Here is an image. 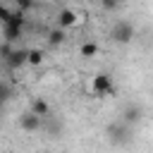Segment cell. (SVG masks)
<instances>
[{"mask_svg":"<svg viewBox=\"0 0 153 153\" xmlns=\"http://www.w3.org/2000/svg\"><path fill=\"white\" fill-rule=\"evenodd\" d=\"M91 93L98 96V98H108V96H115L117 93V86H115V81H112L110 74L98 72L96 76H91Z\"/></svg>","mask_w":153,"mask_h":153,"instance_id":"6da1fadb","label":"cell"},{"mask_svg":"<svg viewBox=\"0 0 153 153\" xmlns=\"http://www.w3.org/2000/svg\"><path fill=\"white\" fill-rule=\"evenodd\" d=\"M81 22H84V14L76 12V10H72V7H62L57 12V26L60 29H72V26H76Z\"/></svg>","mask_w":153,"mask_h":153,"instance_id":"7a4b0ae2","label":"cell"},{"mask_svg":"<svg viewBox=\"0 0 153 153\" xmlns=\"http://www.w3.org/2000/svg\"><path fill=\"white\" fill-rule=\"evenodd\" d=\"M110 38H112L115 43H120V45H127V43L134 38V26H131L129 22H117V24L112 26V31H110Z\"/></svg>","mask_w":153,"mask_h":153,"instance_id":"3957f363","label":"cell"},{"mask_svg":"<svg viewBox=\"0 0 153 153\" xmlns=\"http://www.w3.org/2000/svg\"><path fill=\"white\" fill-rule=\"evenodd\" d=\"M5 65H7L10 69H19V67L29 65V50H26V48H14L12 55L5 60Z\"/></svg>","mask_w":153,"mask_h":153,"instance_id":"277c9868","label":"cell"},{"mask_svg":"<svg viewBox=\"0 0 153 153\" xmlns=\"http://www.w3.org/2000/svg\"><path fill=\"white\" fill-rule=\"evenodd\" d=\"M19 127L24 129V131H38V127H41V115H36V112H24L22 117H19Z\"/></svg>","mask_w":153,"mask_h":153,"instance_id":"5b68a950","label":"cell"},{"mask_svg":"<svg viewBox=\"0 0 153 153\" xmlns=\"http://www.w3.org/2000/svg\"><path fill=\"white\" fill-rule=\"evenodd\" d=\"M98 43H93V41H86V43H81V48H79V53H81V57H86V60H91V57H96L98 55Z\"/></svg>","mask_w":153,"mask_h":153,"instance_id":"8992f818","label":"cell"},{"mask_svg":"<svg viewBox=\"0 0 153 153\" xmlns=\"http://www.w3.org/2000/svg\"><path fill=\"white\" fill-rule=\"evenodd\" d=\"M31 112L45 117V115H50V105H48L43 98H33V100H31Z\"/></svg>","mask_w":153,"mask_h":153,"instance_id":"52a82bcc","label":"cell"},{"mask_svg":"<svg viewBox=\"0 0 153 153\" xmlns=\"http://www.w3.org/2000/svg\"><path fill=\"white\" fill-rule=\"evenodd\" d=\"M2 26H14V29H24V12L22 10H14L10 14V19L2 24Z\"/></svg>","mask_w":153,"mask_h":153,"instance_id":"ba28073f","label":"cell"},{"mask_svg":"<svg viewBox=\"0 0 153 153\" xmlns=\"http://www.w3.org/2000/svg\"><path fill=\"white\" fill-rule=\"evenodd\" d=\"M65 43V29H53L50 33H48V45H62Z\"/></svg>","mask_w":153,"mask_h":153,"instance_id":"9c48e42d","label":"cell"},{"mask_svg":"<svg viewBox=\"0 0 153 153\" xmlns=\"http://www.w3.org/2000/svg\"><path fill=\"white\" fill-rule=\"evenodd\" d=\"M2 33H5L7 43H14V41L22 38V29H14V26H2Z\"/></svg>","mask_w":153,"mask_h":153,"instance_id":"30bf717a","label":"cell"},{"mask_svg":"<svg viewBox=\"0 0 153 153\" xmlns=\"http://www.w3.org/2000/svg\"><path fill=\"white\" fill-rule=\"evenodd\" d=\"M43 60H45L43 50H38V48L29 50V65H31V67H41V65H43Z\"/></svg>","mask_w":153,"mask_h":153,"instance_id":"8fae6325","label":"cell"},{"mask_svg":"<svg viewBox=\"0 0 153 153\" xmlns=\"http://www.w3.org/2000/svg\"><path fill=\"white\" fill-rule=\"evenodd\" d=\"M139 117H141V110H139V108L129 105V108L124 110V122H136Z\"/></svg>","mask_w":153,"mask_h":153,"instance_id":"7c38bea8","label":"cell"},{"mask_svg":"<svg viewBox=\"0 0 153 153\" xmlns=\"http://www.w3.org/2000/svg\"><path fill=\"white\" fill-rule=\"evenodd\" d=\"M14 5H17V10L26 12V10H31V7H33V0H14Z\"/></svg>","mask_w":153,"mask_h":153,"instance_id":"4fadbf2b","label":"cell"},{"mask_svg":"<svg viewBox=\"0 0 153 153\" xmlns=\"http://www.w3.org/2000/svg\"><path fill=\"white\" fill-rule=\"evenodd\" d=\"M12 50H14V48H12V45L5 41V43H2V48H0V57H2V60H7V57L12 55Z\"/></svg>","mask_w":153,"mask_h":153,"instance_id":"5bb4252c","label":"cell"},{"mask_svg":"<svg viewBox=\"0 0 153 153\" xmlns=\"http://www.w3.org/2000/svg\"><path fill=\"white\" fill-rule=\"evenodd\" d=\"M0 96H2V98H5V100H7V98H10V86H7V84H5V81H2V84H0Z\"/></svg>","mask_w":153,"mask_h":153,"instance_id":"9a60e30c","label":"cell"},{"mask_svg":"<svg viewBox=\"0 0 153 153\" xmlns=\"http://www.w3.org/2000/svg\"><path fill=\"white\" fill-rule=\"evenodd\" d=\"M117 5H120V0H103V7L105 10H115Z\"/></svg>","mask_w":153,"mask_h":153,"instance_id":"2e32d148","label":"cell"},{"mask_svg":"<svg viewBox=\"0 0 153 153\" xmlns=\"http://www.w3.org/2000/svg\"><path fill=\"white\" fill-rule=\"evenodd\" d=\"M43 153H50V151H43Z\"/></svg>","mask_w":153,"mask_h":153,"instance_id":"e0dca14e","label":"cell"}]
</instances>
